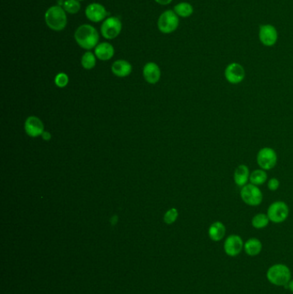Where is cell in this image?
<instances>
[{
	"mask_svg": "<svg viewBox=\"0 0 293 294\" xmlns=\"http://www.w3.org/2000/svg\"><path fill=\"white\" fill-rule=\"evenodd\" d=\"M174 11L180 18H189L193 13V5L188 2H181L175 5Z\"/></svg>",
	"mask_w": 293,
	"mask_h": 294,
	"instance_id": "obj_21",
	"label": "cell"
},
{
	"mask_svg": "<svg viewBox=\"0 0 293 294\" xmlns=\"http://www.w3.org/2000/svg\"><path fill=\"white\" fill-rule=\"evenodd\" d=\"M86 18L93 22H100L107 18V11L103 4L92 3L85 9Z\"/></svg>",
	"mask_w": 293,
	"mask_h": 294,
	"instance_id": "obj_12",
	"label": "cell"
},
{
	"mask_svg": "<svg viewBox=\"0 0 293 294\" xmlns=\"http://www.w3.org/2000/svg\"><path fill=\"white\" fill-rule=\"evenodd\" d=\"M74 38L79 47L86 50H90L98 45L99 34L93 26L83 24L79 26L76 30Z\"/></svg>",
	"mask_w": 293,
	"mask_h": 294,
	"instance_id": "obj_1",
	"label": "cell"
},
{
	"mask_svg": "<svg viewBox=\"0 0 293 294\" xmlns=\"http://www.w3.org/2000/svg\"><path fill=\"white\" fill-rule=\"evenodd\" d=\"M45 22L52 30L61 31L67 25L66 12L60 5H53L45 13Z\"/></svg>",
	"mask_w": 293,
	"mask_h": 294,
	"instance_id": "obj_2",
	"label": "cell"
},
{
	"mask_svg": "<svg viewBox=\"0 0 293 294\" xmlns=\"http://www.w3.org/2000/svg\"><path fill=\"white\" fill-rule=\"evenodd\" d=\"M69 78L68 76L66 75L65 73H59L56 78H55V84L58 87L60 88H64L68 84Z\"/></svg>",
	"mask_w": 293,
	"mask_h": 294,
	"instance_id": "obj_26",
	"label": "cell"
},
{
	"mask_svg": "<svg viewBox=\"0 0 293 294\" xmlns=\"http://www.w3.org/2000/svg\"><path fill=\"white\" fill-rule=\"evenodd\" d=\"M143 75L147 82L154 84L159 81L160 77H161L160 68L156 63L149 62L144 66Z\"/></svg>",
	"mask_w": 293,
	"mask_h": 294,
	"instance_id": "obj_14",
	"label": "cell"
},
{
	"mask_svg": "<svg viewBox=\"0 0 293 294\" xmlns=\"http://www.w3.org/2000/svg\"><path fill=\"white\" fill-rule=\"evenodd\" d=\"M288 288H289L291 292H293V280H291V281L289 282V284H288Z\"/></svg>",
	"mask_w": 293,
	"mask_h": 294,
	"instance_id": "obj_30",
	"label": "cell"
},
{
	"mask_svg": "<svg viewBox=\"0 0 293 294\" xmlns=\"http://www.w3.org/2000/svg\"><path fill=\"white\" fill-rule=\"evenodd\" d=\"M63 9L66 13H69V14H77L81 9L80 1L79 0H65L63 4Z\"/></svg>",
	"mask_w": 293,
	"mask_h": 294,
	"instance_id": "obj_24",
	"label": "cell"
},
{
	"mask_svg": "<svg viewBox=\"0 0 293 294\" xmlns=\"http://www.w3.org/2000/svg\"><path fill=\"white\" fill-rule=\"evenodd\" d=\"M154 1L161 5H168L171 3L173 0H154Z\"/></svg>",
	"mask_w": 293,
	"mask_h": 294,
	"instance_id": "obj_28",
	"label": "cell"
},
{
	"mask_svg": "<svg viewBox=\"0 0 293 294\" xmlns=\"http://www.w3.org/2000/svg\"><path fill=\"white\" fill-rule=\"evenodd\" d=\"M251 171L250 168L246 165H240L236 167L233 178H234V183L236 186L242 187L247 185L250 182V176H251Z\"/></svg>",
	"mask_w": 293,
	"mask_h": 294,
	"instance_id": "obj_15",
	"label": "cell"
},
{
	"mask_svg": "<svg viewBox=\"0 0 293 294\" xmlns=\"http://www.w3.org/2000/svg\"><path fill=\"white\" fill-rule=\"evenodd\" d=\"M25 131L30 137H38L44 133V126L42 121L36 116H30L26 120Z\"/></svg>",
	"mask_w": 293,
	"mask_h": 294,
	"instance_id": "obj_13",
	"label": "cell"
},
{
	"mask_svg": "<svg viewBox=\"0 0 293 294\" xmlns=\"http://www.w3.org/2000/svg\"><path fill=\"white\" fill-rule=\"evenodd\" d=\"M268 189L270 191H276L279 189V180L276 177H272L270 179L268 180Z\"/></svg>",
	"mask_w": 293,
	"mask_h": 294,
	"instance_id": "obj_27",
	"label": "cell"
},
{
	"mask_svg": "<svg viewBox=\"0 0 293 294\" xmlns=\"http://www.w3.org/2000/svg\"><path fill=\"white\" fill-rule=\"evenodd\" d=\"M240 196L245 204L251 207L260 206L263 201L262 191L259 189V187L251 183H248L241 188Z\"/></svg>",
	"mask_w": 293,
	"mask_h": 294,
	"instance_id": "obj_4",
	"label": "cell"
},
{
	"mask_svg": "<svg viewBox=\"0 0 293 294\" xmlns=\"http://www.w3.org/2000/svg\"><path fill=\"white\" fill-rule=\"evenodd\" d=\"M42 136L43 140H46V141H49L51 140V138H52L50 133H48V132H44Z\"/></svg>",
	"mask_w": 293,
	"mask_h": 294,
	"instance_id": "obj_29",
	"label": "cell"
},
{
	"mask_svg": "<svg viewBox=\"0 0 293 294\" xmlns=\"http://www.w3.org/2000/svg\"><path fill=\"white\" fill-rule=\"evenodd\" d=\"M289 212V207L285 201H276L268 207L267 214L270 222L281 224L287 219Z\"/></svg>",
	"mask_w": 293,
	"mask_h": 294,
	"instance_id": "obj_7",
	"label": "cell"
},
{
	"mask_svg": "<svg viewBox=\"0 0 293 294\" xmlns=\"http://www.w3.org/2000/svg\"><path fill=\"white\" fill-rule=\"evenodd\" d=\"M258 37L261 43L265 47H272L274 46L279 40V32L275 26L272 24H261L259 27Z\"/></svg>",
	"mask_w": 293,
	"mask_h": 294,
	"instance_id": "obj_9",
	"label": "cell"
},
{
	"mask_svg": "<svg viewBox=\"0 0 293 294\" xmlns=\"http://www.w3.org/2000/svg\"><path fill=\"white\" fill-rule=\"evenodd\" d=\"M117 221H118V218H117L116 216H115V217H113V218H112V219H111V222L113 223V225H114V224H115V223H117Z\"/></svg>",
	"mask_w": 293,
	"mask_h": 294,
	"instance_id": "obj_31",
	"label": "cell"
},
{
	"mask_svg": "<svg viewBox=\"0 0 293 294\" xmlns=\"http://www.w3.org/2000/svg\"><path fill=\"white\" fill-rule=\"evenodd\" d=\"M270 222V219L268 218L267 213H257L251 219V225L255 229L261 230L266 228Z\"/></svg>",
	"mask_w": 293,
	"mask_h": 294,
	"instance_id": "obj_22",
	"label": "cell"
},
{
	"mask_svg": "<svg viewBox=\"0 0 293 294\" xmlns=\"http://www.w3.org/2000/svg\"><path fill=\"white\" fill-rule=\"evenodd\" d=\"M226 228L223 223L215 221L212 223L208 229V236L213 242L221 241L225 236Z\"/></svg>",
	"mask_w": 293,
	"mask_h": 294,
	"instance_id": "obj_18",
	"label": "cell"
},
{
	"mask_svg": "<svg viewBox=\"0 0 293 294\" xmlns=\"http://www.w3.org/2000/svg\"><path fill=\"white\" fill-rule=\"evenodd\" d=\"M224 75L226 81L230 84H238L245 79L246 72L240 63L231 62L225 67Z\"/></svg>",
	"mask_w": 293,
	"mask_h": 294,
	"instance_id": "obj_10",
	"label": "cell"
},
{
	"mask_svg": "<svg viewBox=\"0 0 293 294\" xmlns=\"http://www.w3.org/2000/svg\"><path fill=\"white\" fill-rule=\"evenodd\" d=\"M178 218V211L175 208H171L169 209L168 212L165 213V222L168 225H171L173 223L175 222V220Z\"/></svg>",
	"mask_w": 293,
	"mask_h": 294,
	"instance_id": "obj_25",
	"label": "cell"
},
{
	"mask_svg": "<svg viewBox=\"0 0 293 294\" xmlns=\"http://www.w3.org/2000/svg\"><path fill=\"white\" fill-rule=\"evenodd\" d=\"M180 24L179 17L172 10L164 11L157 21L158 29L164 34H171L178 29Z\"/></svg>",
	"mask_w": 293,
	"mask_h": 294,
	"instance_id": "obj_6",
	"label": "cell"
},
{
	"mask_svg": "<svg viewBox=\"0 0 293 294\" xmlns=\"http://www.w3.org/2000/svg\"><path fill=\"white\" fill-rule=\"evenodd\" d=\"M268 182V174L264 169H254L251 173L250 176V183L254 184L255 186H261L265 183Z\"/></svg>",
	"mask_w": 293,
	"mask_h": 294,
	"instance_id": "obj_20",
	"label": "cell"
},
{
	"mask_svg": "<svg viewBox=\"0 0 293 294\" xmlns=\"http://www.w3.org/2000/svg\"><path fill=\"white\" fill-rule=\"evenodd\" d=\"M244 247L243 239L238 235H230L227 237L224 244V250L227 255L234 257L239 255Z\"/></svg>",
	"mask_w": 293,
	"mask_h": 294,
	"instance_id": "obj_11",
	"label": "cell"
},
{
	"mask_svg": "<svg viewBox=\"0 0 293 294\" xmlns=\"http://www.w3.org/2000/svg\"><path fill=\"white\" fill-rule=\"evenodd\" d=\"M244 251L246 254L250 256H255L261 253L262 250V244L261 241L255 237H251L245 242Z\"/></svg>",
	"mask_w": 293,
	"mask_h": 294,
	"instance_id": "obj_19",
	"label": "cell"
},
{
	"mask_svg": "<svg viewBox=\"0 0 293 294\" xmlns=\"http://www.w3.org/2000/svg\"><path fill=\"white\" fill-rule=\"evenodd\" d=\"M132 65L128 61L124 60H119L113 63L112 65V72L117 77L120 78H125L131 74L132 72Z\"/></svg>",
	"mask_w": 293,
	"mask_h": 294,
	"instance_id": "obj_17",
	"label": "cell"
},
{
	"mask_svg": "<svg viewBox=\"0 0 293 294\" xmlns=\"http://www.w3.org/2000/svg\"><path fill=\"white\" fill-rule=\"evenodd\" d=\"M97 56L92 54L91 52H86L85 54L83 55L82 60H81V64L84 68L86 70H90L94 68L96 63H97Z\"/></svg>",
	"mask_w": 293,
	"mask_h": 294,
	"instance_id": "obj_23",
	"label": "cell"
},
{
	"mask_svg": "<svg viewBox=\"0 0 293 294\" xmlns=\"http://www.w3.org/2000/svg\"><path fill=\"white\" fill-rule=\"evenodd\" d=\"M122 22L116 17H109L104 20L101 26V34L105 39L113 40L121 34Z\"/></svg>",
	"mask_w": 293,
	"mask_h": 294,
	"instance_id": "obj_8",
	"label": "cell"
},
{
	"mask_svg": "<svg viewBox=\"0 0 293 294\" xmlns=\"http://www.w3.org/2000/svg\"><path fill=\"white\" fill-rule=\"evenodd\" d=\"M291 270L284 264H275L268 269L267 278L270 283L279 287H286L291 281Z\"/></svg>",
	"mask_w": 293,
	"mask_h": 294,
	"instance_id": "obj_3",
	"label": "cell"
},
{
	"mask_svg": "<svg viewBox=\"0 0 293 294\" xmlns=\"http://www.w3.org/2000/svg\"><path fill=\"white\" fill-rule=\"evenodd\" d=\"M79 1H84V0H79Z\"/></svg>",
	"mask_w": 293,
	"mask_h": 294,
	"instance_id": "obj_32",
	"label": "cell"
},
{
	"mask_svg": "<svg viewBox=\"0 0 293 294\" xmlns=\"http://www.w3.org/2000/svg\"><path fill=\"white\" fill-rule=\"evenodd\" d=\"M256 162L261 169L268 171L273 169L277 165L278 154L275 150L271 147H262L257 152Z\"/></svg>",
	"mask_w": 293,
	"mask_h": 294,
	"instance_id": "obj_5",
	"label": "cell"
},
{
	"mask_svg": "<svg viewBox=\"0 0 293 294\" xmlns=\"http://www.w3.org/2000/svg\"><path fill=\"white\" fill-rule=\"evenodd\" d=\"M115 54V48L108 42H102L95 47V55L100 61H109Z\"/></svg>",
	"mask_w": 293,
	"mask_h": 294,
	"instance_id": "obj_16",
	"label": "cell"
}]
</instances>
